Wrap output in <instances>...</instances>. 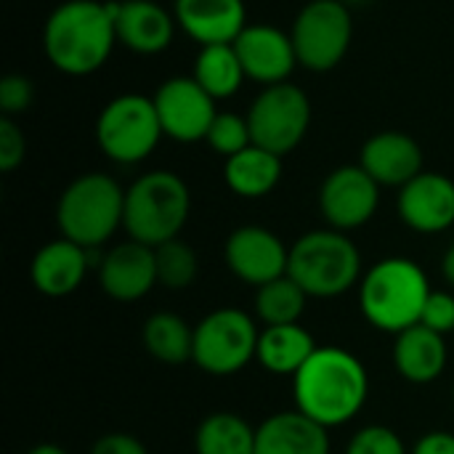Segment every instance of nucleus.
Returning a JSON list of instances; mask_svg holds the SVG:
<instances>
[{
  "instance_id": "1",
  "label": "nucleus",
  "mask_w": 454,
  "mask_h": 454,
  "mask_svg": "<svg viewBox=\"0 0 454 454\" xmlns=\"http://www.w3.org/2000/svg\"><path fill=\"white\" fill-rule=\"evenodd\" d=\"M295 410L330 428L351 423L367 404V367L346 348L319 346L317 354L293 378Z\"/></svg>"
},
{
  "instance_id": "2",
  "label": "nucleus",
  "mask_w": 454,
  "mask_h": 454,
  "mask_svg": "<svg viewBox=\"0 0 454 454\" xmlns=\"http://www.w3.org/2000/svg\"><path fill=\"white\" fill-rule=\"evenodd\" d=\"M117 45L112 0H64L43 27V51L69 77L98 72Z\"/></svg>"
},
{
  "instance_id": "3",
  "label": "nucleus",
  "mask_w": 454,
  "mask_h": 454,
  "mask_svg": "<svg viewBox=\"0 0 454 454\" xmlns=\"http://www.w3.org/2000/svg\"><path fill=\"white\" fill-rule=\"evenodd\" d=\"M431 293V282L415 261L383 258L364 271L359 282V306L375 330L399 335L420 325Z\"/></svg>"
},
{
  "instance_id": "4",
  "label": "nucleus",
  "mask_w": 454,
  "mask_h": 454,
  "mask_svg": "<svg viewBox=\"0 0 454 454\" xmlns=\"http://www.w3.org/2000/svg\"><path fill=\"white\" fill-rule=\"evenodd\" d=\"M125 223V189L106 173H82L56 202V226L64 239L98 250Z\"/></svg>"
},
{
  "instance_id": "5",
  "label": "nucleus",
  "mask_w": 454,
  "mask_h": 454,
  "mask_svg": "<svg viewBox=\"0 0 454 454\" xmlns=\"http://www.w3.org/2000/svg\"><path fill=\"white\" fill-rule=\"evenodd\" d=\"M192 213V192L178 173L149 170L125 189V223L130 239L160 247L181 234Z\"/></svg>"
},
{
  "instance_id": "6",
  "label": "nucleus",
  "mask_w": 454,
  "mask_h": 454,
  "mask_svg": "<svg viewBox=\"0 0 454 454\" xmlns=\"http://www.w3.org/2000/svg\"><path fill=\"white\" fill-rule=\"evenodd\" d=\"M287 274L309 298H338L362 282V253L346 231L317 229L290 247Z\"/></svg>"
},
{
  "instance_id": "7",
  "label": "nucleus",
  "mask_w": 454,
  "mask_h": 454,
  "mask_svg": "<svg viewBox=\"0 0 454 454\" xmlns=\"http://www.w3.org/2000/svg\"><path fill=\"white\" fill-rule=\"evenodd\" d=\"M162 136L154 98L141 93H122L112 98L96 120V144L101 154L120 165L144 162Z\"/></svg>"
},
{
  "instance_id": "8",
  "label": "nucleus",
  "mask_w": 454,
  "mask_h": 454,
  "mask_svg": "<svg viewBox=\"0 0 454 454\" xmlns=\"http://www.w3.org/2000/svg\"><path fill=\"white\" fill-rule=\"evenodd\" d=\"M261 330L239 309H215L194 327L192 362L213 378L242 372L258 354Z\"/></svg>"
},
{
  "instance_id": "9",
  "label": "nucleus",
  "mask_w": 454,
  "mask_h": 454,
  "mask_svg": "<svg viewBox=\"0 0 454 454\" xmlns=\"http://www.w3.org/2000/svg\"><path fill=\"white\" fill-rule=\"evenodd\" d=\"M290 37L298 53V64L309 72L335 69L354 40V16L346 0H311L306 3L293 27Z\"/></svg>"
},
{
  "instance_id": "10",
  "label": "nucleus",
  "mask_w": 454,
  "mask_h": 454,
  "mask_svg": "<svg viewBox=\"0 0 454 454\" xmlns=\"http://www.w3.org/2000/svg\"><path fill=\"white\" fill-rule=\"evenodd\" d=\"M253 144L279 157L295 152L311 128V101L303 88L287 82L266 85L247 109Z\"/></svg>"
},
{
  "instance_id": "11",
  "label": "nucleus",
  "mask_w": 454,
  "mask_h": 454,
  "mask_svg": "<svg viewBox=\"0 0 454 454\" xmlns=\"http://www.w3.org/2000/svg\"><path fill=\"white\" fill-rule=\"evenodd\" d=\"M152 98L162 133L168 138L178 144H194L207 138V130L218 109H215V98L192 74L168 77L154 90Z\"/></svg>"
},
{
  "instance_id": "12",
  "label": "nucleus",
  "mask_w": 454,
  "mask_h": 454,
  "mask_svg": "<svg viewBox=\"0 0 454 454\" xmlns=\"http://www.w3.org/2000/svg\"><path fill=\"white\" fill-rule=\"evenodd\" d=\"M380 205V184L362 165L335 168L319 186V210L330 229L354 231L372 221Z\"/></svg>"
},
{
  "instance_id": "13",
  "label": "nucleus",
  "mask_w": 454,
  "mask_h": 454,
  "mask_svg": "<svg viewBox=\"0 0 454 454\" xmlns=\"http://www.w3.org/2000/svg\"><path fill=\"white\" fill-rule=\"evenodd\" d=\"M223 261L237 279L261 287L287 274L290 247L263 226H239L226 237Z\"/></svg>"
},
{
  "instance_id": "14",
  "label": "nucleus",
  "mask_w": 454,
  "mask_h": 454,
  "mask_svg": "<svg viewBox=\"0 0 454 454\" xmlns=\"http://www.w3.org/2000/svg\"><path fill=\"white\" fill-rule=\"evenodd\" d=\"M234 51L242 61L247 80H255L263 88L287 82L295 67H301L290 32L277 29L271 24H247L234 40Z\"/></svg>"
},
{
  "instance_id": "15",
  "label": "nucleus",
  "mask_w": 454,
  "mask_h": 454,
  "mask_svg": "<svg viewBox=\"0 0 454 454\" xmlns=\"http://www.w3.org/2000/svg\"><path fill=\"white\" fill-rule=\"evenodd\" d=\"M396 210L404 226L418 234H442L454 226V181L444 173L423 170L399 189Z\"/></svg>"
},
{
  "instance_id": "16",
  "label": "nucleus",
  "mask_w": 454,
  "mask_h": 454,
  "mask_svg": "<svg viewBox=\"0 0 454 454\" xmlns=\"http://www.w3.org/2000/svg\"><path fill=\"white\" fill-rule=\"evenodd\" d=\"M98 285L101 290L122 303L141 301L157 285L154 247H146L136 239L109 247L98 258Z\"/></svg>"
},
{
  "instance_id": "17",
  "label": "nucleus",
  "mask_w": 454,
  "mask_h": 454,
  "mask_svg": "<svg viewBox=\"0 0 454 454\" xmlns=\"http://www.w3.org/2000/svg\"><path fill=\"white\" fill-rule=\"evenodd\" d=\"M117 45L138 56H157L170 48L178 21L154 0H112Z\"/></svg>"
},
{
  "instance_id": "18",
  "label": "nucleus",
  "mask_w": 454,
  "mask_h": 454,
  "mask_svg": "<svg viewBox=\"0 0 454 454\" xmlns=\"http://www.w3.org/2000/svg\"><path fill=\"white\" fill-rule=\"evenodd\" d=\"M173 16L200 48L234 43L247 27L245 0H176Z\"/></svg>"
},
{
  "instance_id": "19",
  "label": "nucleus",
  "mask_w": 454,
  "mask_h": 454,
  "mask_svg": "<svg viewBox=\"0 0 454 454\" xmlns=\"http://www.w3.org/2000/svg\"><path fill=\"white\" fill-rule=\"evenodd\" d=\"M359 165L380 184V189H402L423 173V149L412 136L402 130H383L364 141Z\"/></svg>"
},
{
  "instance_id": "20",
  "label": "nucleus",
  "mask_w": 454,
  "mask_h": 454,
  "mask_svg": "<svg viewBox=\"0 0 454 454\" xmlns=\"http://www.w3.org/2000/svg\"><path fill=\"white\" fill-rule=\"evenodd\" d=\"M90 266H93L90 250L61 237L43 245L35 253L29 266V279L37 293L48 298H67L82 285Z\"/></svg>"
},
{
  "instance_id": "21",
  "label": "nucleus",
  "mask_w": 454,
  "mask_h": 454,
  "mask_svg": "<svg viewBox=\"0 0 454 454\" xmlns=\"http://www.w3.org/2000/svg\"><path fill=\"white\" fill-rule=\"evenodd\" d=\"M255 454H330V434L303 412H277L255 428Z\"/></svg>"
},
{
  "instance_id": "22",
  "label": "nucleus",
  "mask_w": 454,
  "mask_h": 454,
  "mask_svg": "<svg viewBox=\"0 0 454 454\" xmlns=\"http://www.w3.org/2000/svg\"><path fill=\"white\" fill-rule=\"evenodd\" d=\"M394 338V367L404 380L415 386H428L444 375L450 362L444 335L415 325Z\"/></svg>"
},
{
  "instance_id": "23",
  "label": "nucleus",
  "mask_w": 454,
  "mask_h": 454,
  "mask_svg": "<svg viewBox=\"0 0 454 454\" xmlns=\"http://www.w3.org/2000/svg\"><path fill=\"white\" fill-rule=\"evenodd\" d=\"M317 343L301 322L295 325H277V327H263L258 338V364L279 378H295L303 364L317 354Z\"/></svg>"
},
{
  "instance_id": "24",
  "label": "nucleus",
  "mask_w": 454,
  "mask_h": 454,
  "mask_svg": "<svg viewBox=\"0 0 454 454\" xmlns=\"http://www.w3.org/2000/svg\"><path fill=\"white\" fill-rule=\"evenodd\" d=\"M223 181L237 197L261 200L279 186L282 157L253 144L223 162Z\"/></svg>"
},
{
  "instance_id": "25",
  "label": "nucleus",
  "mask_w": 454,
  "mask_h": 454,
  "mask_svg": "<svg viewBox=\"0 0 454 454\" xmlns=\"http://www.w3.org/2000/svg\"><path fill=\"white\" fill-rule=\"evenodd\" d=\"M215 101L231 98L242 82L247 80L242 61L234 51V43H223V45H205L197 53L194 61V74H192Z\"/></svg>"
},
{
  "instance_id": "26",
  "label": "nucleus",
  "mask_w": 454,
  "mask_h": 454,
  "mask_svg": "<svg viewBox=\"0 0 454 454\" xmlns=\"http://www.w3.org/2000/svg\"><path fill=\"white\" fill-rule=\"evenodd\" d=\"M141 338L144 348L162 364H184L194 354V327L170 311L152 314L144 322Z\"/></svg>"
},
{
  "instance_id": "27",
  "label": "nucleus",
  "mask_w": 454,
  "mask_h": 454,
  "mask_svg": "<svg viewBox=\"0 0 454 454\" xmlns=\"http://www.w3.org/2000/svg\"><path fill=\"white\" fill-rule=\"evenodd\" d=\"M197 454H255V428L234 412L207 415L194 434Z\"/></svg>"
},
{
  "instance_id": "28",
  "label": "nucleus",
  "mask_w": 454,
  "mask_h": 454,
  "mask_svg": "<svg viewBox=\"0 0 454 454\" xmlns=\"http://www.w3.org/2000/svg\"><path fill=\"white\" fill-rule=\"evenodd\" d=\"M306 303H309L306 290L290 274L255 287V314L266 327L301 322Z\"/></svg>"
},
{
  "instance_id": "29",
  "label": "nucleus",
  "mask_w": 454,
  "mask_h": 454,
  "mask_svg": "<svg viewBox=\"0 0 454 454\" xmlns=\"http://www.w3.org/2000/svg\"><path fill=\"white\" fill-rule=\"evenodd\" d=\"M154 263H157V285L168 290H186L200 271L197 253L178 237L154 247Z\"/></svg>"
},
{
  "instance_id": "30",
  "label": "nucleus",
  "mask_w": 454,
  "mask_h": 454,
  "mask_svg": "<svg viewBox=\"0 0 454 454\" xmlns=\"http://www.w3.org/2000/svg\"><path fill=\"white\" fill-rule=\"evenodd\" d=\"M205 144L221 154L223 160L239 154L242 149L253 146V133H250V122H247V114H234V112H218L210 130H207V138Z\"/></svg>"
},
{
  "instance_id": "31",
  "label": "nucleus",
  "mask_w": 454,
  "mask_h": 454,
  "mask_svg": "<svg viewBox=\"0 0 454 454\" xmlns=\"http://www.w3.org/2000/svg\"><path fill=\"white\" fill-rule=\"evenodd\" d=\"M346 454H410L402 436L388 426H364L346 447Z\"/></svg>"
},
{
  "instance_id": "32",
  "label": "nucleus",
  "mask_w": 454,
  "mask_h": 454,
  "mask_svg": "<svg viewBox=\"0 0 454 454\" xmlns=\"http://www.w3.org/2000/svg\"><path fill=\"white\" fill-rule=\"evenodd\" d=\"M35 101V85L24 74H5L0 80V109L3 117L24 114Z\"/></svg>"
},
{
  "instance_id": "33",
  "label": "nucleus",
  "mask_w": 454,
  "mask_h": 454,
  "mask_svg": "<svg viewBox=\"0 0 454 454\" xmlns=\"http://www.w3.org/2000/svg\"><path fill=\"white\" fill-rule=\"evenodd\" d=\"M27 154V138L24 130L16 125L13 117H0V170L13 173Z\"/></svg>"
},
{
  "instance_id": "34",
  "label": "nucleus",
  "mask_w": 454,
  "mask_h": 454,
  "mask_svg": "<svg viewBox=\"0 0 454 454\" xmlns=\"http://www.w3.org/2000/svg\"><path fill=\"white\" fill-rule=\"evenodd\" d=\"M420 325L439 333V335H454V295L444 290H434L428 295V303L423 309Z\"/></svg>"
},
{
  "instance_id": "35",
  "label": "nucleus",
  "mask_w": 454,
  "mask_h": 454,
  "mask_svg": "<svg viewBox=\"0 0 454 454\" xmlns=\"http://www.w3.org/2000/svg\"><path fill=\"white\" fill-rule=\"evenodd\" d=\"M90 454H149V452H146V447H144V442H141V439H136V436H130V434H120V431H114V434H104V436L93 444Z\"/></svg>"
},
{
  "instance_id": "36",
  "label": "nucleus",
  "mask_w": 454,
  "mask_h": 454,
  "mask_svg": "<svg viewBox=\"0 0 454 454\" xmlns=\"http://www.w3.org/2000/svg\"><path fill=\"white\" fill-rule=\"evenodd\" d=\"M410 454H454V434L447 431H431L418 439Z\"/></svg>"
},
{
  "instance_id": "37",
  "label": "nucleus",
  "mask_w": 454,
  "mask_h": 454,
  "mask_svg": "<svg viewBox=\"0 0 454 454\" xmlns=\"http://www.w3.org/2000/svg\"><path fill=\"white\" fill-rule=\"evenodd\" d=\"M442 274H444V279L454 287V245L447 250V255L442 258Z\"/></svg>"
},
{
  "instance_id": "38",
  "label": "nucleus",
  "mask_w": 454,
  "mask_h": 454,
  "mask_svg": "<svg viewBox=\"0 0 454 454\" xmlns=\"http://www.w3.org/2000/svg\"><path fill=\"white\" fill-rule=\"evenodd\" d=\"M27 454H69L64 447H59V444H37V447H32Z\"/></svg>"
},
{
  "instance_id": "39",
  "label": "nucleus",
  "mask_w": 454,
  "mask_h": 454,
  "mask_svg": "<svg viewBox=\"0 0 454 454\" xmlns=\"http://www.w3.org/2000/svg\"><path fill=\"white\" fill-rule=\"evenodd\" d=\"M452 399H454V391H452Z\"/></svg>"
}]
</instances>
